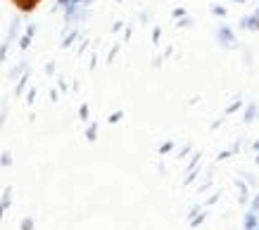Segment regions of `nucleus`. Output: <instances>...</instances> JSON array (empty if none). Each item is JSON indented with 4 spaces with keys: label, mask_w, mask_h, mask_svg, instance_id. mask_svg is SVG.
<instances>
[{
    "label": "nucleus",
    "mask_w": 259,
    "mask_h": 230,
    "mask_svg": "<svg viewBox=\"0 0 259 230\" xmlns=\"http://www.w3.org/2000/svg\"><path fill=\"white\" fill-rule=\"evenodd\" d=\"M243 26L245 29H259V15H252V17H245L243 19Z\"/></svg>",
    "instance_id": "obj_3"
},
{
    "label": "nucleus",
    "mask_w": 259,
    "mask_h": 230,
    "mask_svg": "<svg viewBox=\"0 0 259 230\" xmlns=\"http://www.w3.org/2000/svg\"><path fill=\"white\" fill-rule=\"evenodd\" d=\"M252 225H254V214H250L245 218V228H252Z\"/></svg>",
    "instance_id": "obj_12"
},
{
    "label": "nucleus",
    "mask_w": 259,
    "mask_h": 230,
    "mask_svg": "<svg viewBox=\"0 0 259 230\" xmlns=\"http://www.w3.org/2000/svg\"><path fill=\"white\" fill-rule=\"evenodd\" d=\"M257 161H259V157H257Z\"/></svg>",
    "instance_id": "obj_21"
},
{
    "label": "nucleus",
    "mask_w": 259,
    "mask_h": 230,
    "mask_svg": "<svg viewBox=\"0 0 259 230\" xmlns=\"http://www.w3.org/2000/svg\"><path fill=\"white\" fill-rule=\"evenodd\" d=\"M33 97H36V90H29V95H26V102H33Z\"/></svg>",
    "instance_id": "obj_14"
},
{
    "label": "nucleus",
    "mask_w": 259,
    "mask_h": 230,
    "mask_svg": "<svg viewBox=\"0 0 259 230\" xmlns=\"http://www.w3.org/2000/svg\"><path fill=\"white\" fill-rule=\"evenodd\" d=\"M3 214H5V206L0 204V218H3Z\"/></svg>",
    "instance_id": "obj_18"
},
{
    "label": "nucleus",
    "mask_w": 259,
    "mask_h": 230,
    "mask_svg": "<svg viewBox=\"0 0 259 230\" xmlns=\"http://www.w3.org/2000/svg\"><path fill=\"white\" fill-rule=\"evenodd\" d=\"M26 81H29V74H26V76H24V79L19 81V86H17V95H19V93L24 90V86H26Z\"/></svg>",
    "instance_id": "obj_9"
},
{
    "label": "nucleus",
    "mask_w": 259,
    "mask_h": 230,
    "mask_svg": "<svg viewBox=\"0 0 259 230\" xmlns=\"http://www.w3.org/2000/svg\"><path fill=\"white\" fill-rule=\"evenodd\" d=\"M19 228H22V230H33V218H24Z\"/></svg>",
    "instance_id": "obj_6"
},
{
    "label": "nucleus",
    "mask_w": 259,
    "mask_h": 230,
    "mask_svg": "<svg viewBox=\"0 0 259 230\" xmlns=\"http://www.w3.org/2000/svg\"><path fill=\"white\" fill-rule=\"evenodd\" d=\"M169 150H171V143H164L162 147H159V152H162V154H164V152H169Z\"/></svg>",
    "instance_id": "obj_13"
},
{
    "label": "nucleus",
    "mask_w": 259,
    "mask_h": 230,
    "mask_svg": "<svg viewBox=\"0 0 259 230\" xmlns=\"http://www.w3.org/2000/svg\"><path fill=\"white\" fill-rule=\"evenodd\" d=\"M38 3L40 0H12V5H15L19 12H33Z\"/></svg>",
    "instance_id": "obj_1"
},
{
    "label": "nucleus",
    "mask_w": 259,
    "mask_h": 230,
    "mask_svg": "<svg viewBox=\"0 0 259 230\" xmlns=\"http://www.w3.org/2000/svg\"><path fill=\"white\" fill-rule=\"evenodd\" d=\"M238 3H245V0H238Z\"/></svg>",
    "instance_id": "obj_20"
},
{
    "label": "nucleus",
    "mask_w": 259,
    "mask_h": 230,
    "mask_svg": "<svg viewBox=\"0 0 259 230\" xmlns=\"http://www.w3.org/2000/svg\"><path fill=\"white\" fill-rule=\"evenodd\" d=\"M212 12H214V15H226V10H224V8H214Z\"/></svg>",
    "instance_id": "obj_15"
},
{
    "label": "nucleus",
    "mask_w": 259,
    "mask_h": 230,
    "mask_svg": "<svg viewBox=\"0 0 259 230\" xmlns=\"http://www.w3.org/2000/svg\"><path fill=\"white\" fill-rule=\"evenodd\" d=\"M252 209H254V211H259V197L254 199V202H252Z\"/></svg>",
    "instance_id": "obj_17"
},
{
    "label": "nucleus",
    "mask_w": 259,
    "mask_h": 230,
    "mask_svg": "<svg viewBox=\"0 0 259 230\" xmlns=\"http://www.w3.org/2000/svg\"><path fill=\"white\" fill-rule=\"evenodd\" d=\"M0 164H3V166H10V164H12V154H10V152H5V154H3V159H0Z\"/></svg>",
    "instance_id": "obj_7"
},
{
    "label": "nucleus",
    "mask_w": 259,
    "mask_h": 230,
    "mask_svg": "<svg viewBox=\"0 0 259 230\" xmlns=\"http://www.w3.org/2000/svg\"><path fill=\"white\" fill-rule=\"evenodd\" d=\"M219 38L224 40V45H233V43H236V38H233V33L228 31V29H221V31H219Z\"/></svg>",
    "instance_id": "obj_4"
},
{
    "label": "nucleus",
    "mask_w": 259,
    "mask_h": 230,
    "mask_svg": "<svg viewBox=\"0 0 259 230\" xmlns=\"http://www.w3.org/2000/svg\"><path fill=\"white\" fill-rule=\"evenodd\" d=\"M79 114H81V119L86 121L88 119V104H81V109H79Z\"/></svg>",
    "instance_id": "obj_11"
},
{
    "label": "nucleus",
    "mask_w": 259,
    "mask_h": 230,
    "mask_svg": "<svg viewBox=\"0 0 259 230\" xmlns=\"http://www.w3.org/2000/svg\"><path fill=\"white\" fill-rule=\"evenodd\" d=\"M254 230H259V228H254Z\"/></svg>",
    "instance_id": "obj_22"
},
{
    "label": "nucleus",
    "mask_w": 259,
    "mask_h": 230,
    "mask_svg": "<svg viewBox=\"0 0 259 230\" xmlns=\"http://www.w3.org/2000/svg\"><path fill=\"white\" fill-rule=\"evenodd\" d=\"M76 36H79V33H76V31H74V33H69V36H67V38H64V43H62V48H69V45H71V40L76 38Z\"/></svg>",
    "instance_id": "obj_8"
},
{
    "label": "nucleus",
    "mask_w": 259,
    "mask_h": 230,
    "mask_svg": "<svg viewBox=\"0 0 259 230\" xmlns=\"http://www.w3.org/2000/svg\"><path fill=\"white\" fill-rule=\"evenodd\" d=\"M69 3H71V0H57V5H62V8H67Z\"/></svg>",
    "instance_id": "obj_16"
},
{
    "label": "nucleus",
    "mask_w": 259,
    "mask_h": 230,
    "mask_svg": "<svg viewBox=\"0 0 259 230\" xmlns=\"http://www.w3.org/2000/svg\"><path fill=\"white\" fill-rule=\"evenodd\" d=\"M88 3H93V0H83V5H88Z\"/></svg>",
    "instance_id": "obj_19"
},
{
    "label": "nucleus",
    "mask_w": 259,
    "mask_h": 230,
    "mask_svg": "<svg viewBox=\"0 0 259 230\" xmlns=\"http://www.w3.org/2000/svg\"><path fill=\"white\" fill-rule=\"evenodd\" d=\"M95 135H98V124H91V126H88V131H86V138L91 140V143H93Z\"/></svg>",
    "instance_id": "obj_5"
},
{
    "label": "nucleus",
    "mask_w": 259,
    "mask_h": 230,
    "mask_svg": "<svg viewBox=\"0 0 259 230\" xmlns=\"http://www.w3.org/2000/svg\"><path fill=\"white\" fill-rule=\"evenodd\" d=\"M121 117H124V111H114V114L110 117V124H117V121L121 119Z\"/></svg>",
    "instance_id": "obj_10"
},
{
    "label": "nucleus",
    "mask_w": 259,
    "mask_h": 230,
    "mask_svg": "<svg viewBox=\"0 0 259 230\" xmlns=\"http://www.w3.org/2000/svg\"><path fill=\"white\" fill-rule=\"evenodd\" d=\"M33 33H36V26L31 24L29 29H26V33H24L22 38H19V48H22V50L29 48V43H31V36H33Z\"/></svg>",
    "instance_id": "obj_2"
}]
</instances>
